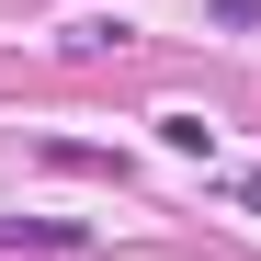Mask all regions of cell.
<instances>
[{
    "mask_svg": "<svg viewBox=\"0 0 261 261\" xmlns=\"http://www.w3.org/2000/svg\"><path fill=\"white\" fill-rule=\"evenodd\" d=\"M216 23H239V34H261V0H204Z\"/></svg>",
    "mask_w": 261,
    "mask_h": 261,
    "instance_id": "cell-4",
    "label": "cell"
},
{
    "mask_svg": "<svg viewBox=\"0 0 261 261\" xmlns=\"http://www.w3.org/2000/svg\"><path fill=\"white\" fill-rule=\"evenodd\" d=\"M91 227H68V216H0V250H80Z\"/></svg>",
    "mask_w": 261,
    "mask_h": 261,
    "instance_id": "cell-1",
    "label": "cell"
},
{
    "mask_svg": "<svg viewBox=\"0 0 261 261\" xmlns=\"http://www.w3.org/2000/svg\"><path fill=\"white\" fill-rule=\"evenodd\" d=\"M159 148H182V159H216V125H204L193 102H170V114H159Z\"/></svg>",
    "mask_w": 261,
    "mask_h": 261,
    "instance_id": "cell-3",
    "label": "cell"
},
{
    "mask_svg": "<svg viewBox=\"0 0 261 261\" xmlns=\"http://www.w3.org/2000/svg\"><path fill=\"white\" fill-rule=\"evenodd\" d=\"M227 193H239V204H250V216H261V170H239V182H227Z\"/></svg>",
    "mask_w": 261,
    "mask_h": 261,
    "instance_id": "cell-5",
    "label": "cell"
},
{
    "mask_svg": "<svg viewBox=\"0 0 261 261\" xmlns=\"http://www.w3.org/2000/svg\"><path fill=\"white\" fill-rule=\"evenodd\" d=\"M34 159H46V170H91V182H125V159L114 148H80V137H46Z\"/></svg>",
    "mask_w": 261,
    "mask_h": 261,
    "instance_id": "cell-2",
    "label": "cell"
}]
</instances>
